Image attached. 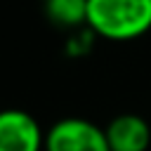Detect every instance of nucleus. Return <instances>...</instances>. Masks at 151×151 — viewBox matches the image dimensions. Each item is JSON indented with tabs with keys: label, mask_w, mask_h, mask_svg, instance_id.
Listing matches in <instances>:
<instances>
[{
	"label": "nucleus",
	"mask_w": 151,
	"mask_h": 151,
	"mask_svg": "<svg viewBox=\"0 0 151 151\" xmlns=\"http://www.w3.org/2000/svg\"><path fill=\"white\" fill-rule=\"evenodd\" d=\"M87 26L113 42L142 38L151 31V0H87Z\"/></svg>",
	"instance_id": "f257e3e1"
},
{
	"label": "nucleus",
	"mask_w": 151,
	"mask_h": 151,
	"mask_svg": "<svg viewBox=\"0 0 151 151\" xmlns=\"http://www.w3.org/2000/svg\"><path fill=\"white\" fill-rule=\"evenodd\" d=\"M45 151H111L104 127L87 118H61L45 130Z\"/></svg>",
	"instance_id": "f03ea898"
},
{
	"label": "nucleus",
	"mask_w": 151,
	"mask_h": 151,
	"mask_svg": "<svg viewBox=\"0 0 151 151\" xmlns=\"http://www.w3.org/2000/svg\"><path fill=\"white\" fill-rule=\"evenodd\" d=\"M0 151H45V132L40 123L21 109H2Z\"/></svg>",
	"instance_id": "7ed1b4c3"
},
{
	"label": "nucleus",
	"mask_w": 151,
	"mask_h": 151,
	"mask_svg": "<svg viewBox=\"0 0 151 151\" xmlns=\"http://www.w3.org/2000/svg\"><path fill=\"white\" fill-rule=\"evenodd\" d=\"M111 151H146L151 146V125L137 113H120L104 127Z\"/></svg>",
	"instance_id": "20e7f679"
},
{
	"label": "nucleus",
	"mask_w": 151,
	"mask_h": 151,
	"mask_svg": "<svg viewBox=\"0 0 151 151\" xmlns=\"http://www.w3.org/2000/svg\"><path fill=\"white\" fill-rule=\"evenodd\" d=\"M42 12L57 28L78 31L87 26V0H42Z\"/></svg>",
	"instance_id": "39448f33"
},
{
	"label": "nucleus",
	"mask_w": 151,
	"mask_h": 151,
	"mask_svg": "<svg viewBox=\"0 0 151 151\" xmlns=\"http://www.w3.org/2000/svg\"><path fill=\"white\" fill-rule=\"evenodd\" d=\"M94 31L90 26H83L78 31H71V35L66 38V54L68 57H85L92 45H94Z\"/></svg>",
	"instance_id": "423d86ee"
}]
</instances>
